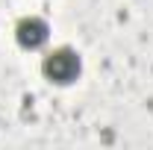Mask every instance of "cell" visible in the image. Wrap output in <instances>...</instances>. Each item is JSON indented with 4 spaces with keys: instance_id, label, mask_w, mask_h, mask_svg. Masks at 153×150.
I'll list each match as a JSON object with an SVG mask.
<instances>
[{
    "instance_id": "cell-1",
    "label": "cell",
    "mask_w": 153,
    "mask_h": 150,
    "mask_svg": "<svg viewBox=\"0 0 153 150\" xmlns=\"http://www.w3.org/2000/svg\"><path fill=\"white\" fill-rule=\"evenodd\" d=\"M82 71V59L71 47H53L47 56L41 59V74L44 79L56 82V85H71Z\"/></svg>"
},
{
    "instance_id": "cell-2",
    "label": "cell",
    "mask_w": 153,
    "mask_h": 150,
    "mask_svg": "<svg viewBox=\"0 0 153 150\" xmlns=\"http://www.w3.org/2000/svg\"><path fill=\"white\" fill-rule=\"evenodd\" d=\"M47 38H50V27H47L44 18L27 15V18H21L18 27H15V41H18L24 50H38V47H44Z\"/></svg>"
}]
</instances>
